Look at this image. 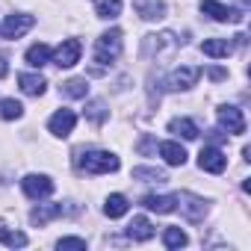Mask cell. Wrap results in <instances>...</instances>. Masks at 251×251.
I'll list each match as a JSON object with an SVG mask.
<instances>
[{
	"instance_id": "cell-1",
	"label": "cell",
	"mask_w": 251,
	"mask_h": 251,
	"mask_svg": "<svg viewBox=\"0 0 251 251\" xmlns=\"http://www.w3.org/2000/svg\"><path fill=\"white\" fill-rule=\"evenodd\" d=\"M74 166L86 175H109V172H118V157L109 154V151H77L74 154Z\"/></svg>"
},
{
	"instance_id": "cell-2",
	"label": "cell",
	"mask_w": 251,
	"mask_h": 251,
	"mask_svg": "<svg viewBox=\"0 0 251 251\" xmlns=\"http://www.w3.org/2000/svg\"><path fill=\"white\" fill-rule=\"evenodd\" d=\"M121 53V30H106L98 42H95V62L98 65H109L115 62Z\"/></svg>"
},
{
	"instance_id": "cell-3",
	"label": "cell",
	"mask_w": 251,
	"mask_h": 251,
	"mask_svg": "<svg viewBox=\"0 0 251 251\" xmlns=\"http://www.w3.org/2000/svg\"><path fill=\"white\" fill-rule=\"evenodd\" d=\"M80 53H83V45H80L77 39H65V42L50 53V59H53L59 68H71V65L80 62Z\"/></svg>"
},
{
	"instance_id": "cell-4",
	"label": "cell",
	"mask_w": 251,
	"mask_h": 251,
	"mask_svg": "<svg viewBox=\"0 0 251 251\" xmlns=\"http://www.w3.org/2000/svg\"><path fill=\"white\" fill-rule=\"evenodd\" d=\"M21 189H24L27 198L39 201V198H48V195L53 192V180H50L48 175H27V177L21 180Z\"/></svg>"
},
{
	"instance_id": "cell-5",
	"label": "cell",
	"mask_w": 251,
	"mask_h": 251,
	"mask_svg": "<svg viewBox=\"0 0 251 251\" xmlns=\"http://www.w3.org/2000/svg\"><path fill=\"white\" fill-rule=\"evenodd\" d=\"M33 24H36V18H33V15H24V12L6 15V21H3V27H0V33H3V39H21L27 30H33Z\"/></svg>"
},
{
	"instance_id": "cell-6",
	"label": "cell",
	"mask_w": 251,
	"mask_h": 251,
	"mask_svg": "<svg viewBox=\"0 0 251 251\" xmlns=\"http://www.w3.org/2000/svg\"><path fill=\"white\" fill-rule=\"evenodd\" d=\"M198 166H201L204 172H210V175H222L225 166H227V157L222 154V148L207 145V148H201V154H198Z\"/></svg>"
},
{
	"instance_id": "cell-7",
	"label": "cell",
	"mask_w": 251,
	"mask_h": 251,
	"mask_svg": "<svg viewBox=\"0 0 251 251\" xmlns=\"http://www.w3.org/2000/svg\"><path fill=\"white\" fill-rule=\"evenodd\" d=\"M201 12L210 15L213 21H222V24H225V21H230V24H239V21H242V15H239L236 9L219 3V0H201Z\"/></svg>"
},
{
	"instance_id": "cell-8",
	"label": "cell",
	"mask_w": 251,
	"mask_h": 251,
	"mask_svg": "<svg viewBox=\"0 0 251 251\" xmlns=\"http://www.w3.org/2000/svg\"><path fill=\"white\" fill-rule=\"evenodd\" d=\"M74 124H77V115H74L71 109H56V112L50 115V121H48V127H50L53 136L65 139V136L74 130Z\"/></svg>"
},
{
	"instance_id": "cell-9",
	"label": "cell",
	"mask_w": 251,
	"mask_h": 251,
	"mask_svg": "<svg viewBox=\"0 0 251 251\" xmlns=\"http://www.w3.org/2000/svg\"><path fill=\"white\" fill-rule=\"evenodd\" d=\"M219 124L227 130V133H245V115H242V109H236V106H222L219 109Z\"/></svg>"
},
{
	"instance_id": "cell-10",
	"label": "cell",
	"mask_w": 251,
	"mask_h": 251,
	"mask_svg": "<svg viewBox=\"0 0 251 251\" xmlns=\"http://www.w3.org/2000/svg\"><path fill=\"white\" fill-rule=\"evenodd\" d=\"M198 77H201V71H198V68H192V65H183V68H175V71L169 74V89H175V92H183V89H192V86L198 83Z\"/></svg>"
},
{
	"instance_id": "cell-11",
	"label": "cell",
	"mask_w": 251,
	"mask_h": 251,
	"mask_svg": "<svg viewBox=\"0 0 251 251\" xmlns=\"http://www.w3.org/2000/svg\"><path fill=\"white\" fill-rule=\"evenodd\" d=\"M133 9H136L139 18H145V21H160V18H166V3H163V0H133Z\"/></svg>"
},
{
	"instance_id": "cell-12",
	"label": "cell",
	"mask_w": 251,
	"mask_h": 251,
	"mask_svg": "<svg viewBox=\"0 0 251 251\" xmlns=\"http://www.w3.org/2000/svg\"><path fill=\"white\" fill-rule=\"evenodd\" d=\"M175 201L180 204V210H183V213H186V219H192V222H198V219L207 213L204 201H201V198H195V195H189V192H180V195H175Z\"/></svg>"
},
{
	"instance_id": "cell-13",
	"label": "cell",
	"mask_w": 251,
	"mask_h": 251,
	"mask_svg": "<svg viewBox=\"0 0 251 251\" xmlns=\"http://www.w3.org/2000/svg\"><path fill=\"white\" fill-rule=\"evenodd\" d=\"M142 207H148L154 213H175L177 210V201H175V195H145L142 198Z\"/></svg>"
},
{
	"instance_id": "cell-14",
	"label": "cell",
	"mask_w": 251,
	"mask_h": 251,
	"mask_svg": "<svg viewBox=\"0 0 251 251\" xmlns=\"http://www.w3.org/2000/svg\"><path fill=\"white\" fill-rule=\"evenodd\" d=\"M127 236L136 239V242H148V239L154 236V225H151L145 216H136V219L130 222V227H127Z\"/></svg>"
},
{
	"instance_id": "cell-15",
	"label": "cell",
	"mask_w": 251,
	"mask_h": 251,
	"mask_svg": "<svg viewBox=\"0 0 251 251\" xmlns=\"http://www.w3.org/2000/svg\"><path fill=\"white\" fill-rule=\"evenodd\" d=\"M18 83H21V89H24L27 95H33V98L45 95V89H48V80H45L42 74H18Z\"/></svg>"
},
{
	"instance_id": "cell-16",
	"label": "cell",
	"mask_w": 251,
	"mask_h": 251,
	"mask_svg": "<svg viewBox=\"0 0 251 251\" xmlns=\"http://www.w3.org/2000/svg\"><path fill=\"white\" fill-rule=\"evenodd\" d=\"M169 130H172V133H177V136H183V139H189V142H192V139H198V133H201V130H198V124H195L192 118H172Z\"/></svg>"
},
{
	"instance_id": "cell-17",
	"label": "cell",
	"mask_w": 251,
	"mask_h": 251,
	"mask_svg": "<svg viewBox=\"0 0 251 251\" xmlns=\"http://www.w3.org/2000/svg\"><path fill=\"white\" fill-rule=\"evenodd\" d=\"M201 50H204L207 56H213V59L230 56V53H233V42H227V39H207V42L201 45Z\"/></svg>"
},
{
	"instance_id": "cell-18",
	"label": "cell",
	"mask_w": 251,
	"mask_h": 251,
	"mask_svg": "<svg viewBox=\"0 0 251 251\" xmlns=\"http://www.w3.org/2000/svg\"><path fill=\"white\" fill-rule=\"evenodd\" d=\"M160 157H163L169 166H183V163H186V151H183V145H177V142H163V145H160Z\"/></svg>"
},
{
	"instance_id": "cell-19",
	"label": "cell",
	"mask_w": 251,
	"mask_h": 251,
	"mask_svg": "<svg viewBox=\"0 0 251 251\" xmlns=\"http://www.w3.org/2000/svg\"><path fill=\"white\" fill-rule=\"evenodd\" d=\"M56 216H62V204H39V207L30 213V222H33V225H45V222H50V219H56Z\"/></svg>"
},
{
	"instance_id": "cell-20",
	"label": "cell",
	"mask_w": 251,
	"mask_h": 251,
	"mask_svg": "<svg viewBox=\"0 0 251 251\" xmlns=\"http://www.w3.org/2000/svg\"><path fill=\"white\" fill-rule=\"evenodd\" d=\"M103 213L109 216V219H121L124 213H127V198H124V195H109L106 201H103Z\"/></svg>"
},
{
	"instance_id": "cell-21",
	"label": "cell",
	"mask_w": 251,
	"mask_h": 251,
	"mask_svg": "<svg viewBox=\"0 0 251 251\" xmlns=\"http://www.w3.org/2000/svg\"><path fill=\"white\" fill-rule=\"evenodd\" d=\"M62 95H65V98H86V95H89L86 77H71V80H65V83H62Z\"/></svg>"
},
{
	"instance_id": "cell-22",
	"label": "cell",
	"mask_w": 251,
	"mask_h": 251,
	"mask_svg": "<svg viewBox=\"0 0 251 251\" xmlns=\"http://www.w3.org/2000/svg\"><path fill=\"white\" fill-rule=\"evenodd\" d=\"M27 62H30L33 68L48 65V62H50V48H48V45H42V42H39V45H33V48L27 50Z\"/></svg>"
},
{
	"instance_id": "cell-23",
	"label": "cell",
	"mask_w": 251,
	"mask_h": 251,
	"mask_svg": "<svg viewBox=\"0 0 251 251\" xmlns=\"http://www.w3.org/2000/svg\"><path fill=\"white\" fill-rule=\"evenodd\" d=\"M95 12H98V18H103V21H112V18L121 15V0H98Z\"/></svg>"
},
{
	"instance_id": "cell-24",
	"label": "cell",
	"mask_w": 251,
	"mask_h": 251,
	"mask_svg": "<svg viewBox=\"0 0 251 251\" xmlns=\"http://www.w3.org/2000/svg\"><path fill=\"white\" fill-rule=\"evenodd\" d=\"M133 180H145V183H163V180H169V177H166V172H160V169L136 166V169H133Z\"/></svg>"
},
{
	"instance_id": "cell-25",
	"label": "cell",
	"mask_w": 251,
	"mask_h": 251,
	"mask_svg": "<svg viewBox=\"0 0 251 251\" xmlns=\"http://www.w3.org/2000/svg\"><path fill=\"white\" fill-rule=\"evenodd\" d=\"M0 115H3L6 121H15V118H21V115H24V106H21V100H15V98H3V100H0Z\"/></svg>"
},
{
	"instance_id": "cell-26",
	"label": "cell",
	"mask_w": 251,
	"mask_h": 251,
	"mask_svg": "<svg viewBox=\"0 0 251 251\" xmlns=\"http://www.w3.org/2000/svg\"><path fill=\"white\" fill-rule=\"evenodd\" d=\"M163 242H166V248H183L189 239H186V233L180 227H166L163 230Z\"/></svg>"
},
{
	"instance_id": "cell-27",
	"label": "cell",
	"mask_w": 251,
	"mask_h": 251,
	"mask_svg": "<svg viewBox=\"0 0 251 251\" xmlns=\"http://www.w3.org/2000/svg\"><path fill=\"white\" fill-rule=\"evenodd\" d=\"M0 242L9 245V248H24L27 245V233H21V230H0Z\"/></svg>"
},
{
	"instance_id": "cell-28",
	"label": "cell",
	"mask_w": 251,
	"mask_h": 251,
	"mask_svg": "<svg viewBox=\"0 0 251 251\" xmlns=\"http://www.w3.org/2000/svg\"><path fill=\"white\" fill-rule=\"evenodd\" d=\"M56 248H59V251H68V248L83 251V248H86V239H80V236H62V239L56 242Z\"/></svg>"
},
{
	"instance_id": "cell-29",
	"label": "cell",
	"mask_w": 251,
	"mask_h": 251,
	"mask_svg": "<svg viewBox=\"0 0 251 251\" xmlns=\"http://www.w3.org/2000/svg\"><path fill=\"white\" fill-rule=\"evenodd\" d=\"M89 115H92L95 121H103V103H100V100H95V103H92V112H89Z\"/></svg>"
},
{
	"instance_id": "cell-30",
	"label": "cell",
	"mask_w": 251,
	"mask_h": 251,
	"mask_svg": "<svg viewBox=\"0 0 251 251\" xmlns=\"http://www.w3.org/2000/svg\"><path fill=\"white\" fill-rule=\"evenodd\" d=\"M207 77H210V80H225L227 71H225V68H207Z\"/></svg>"
},
{
	"instance_id": "cell-31",
	"label": "cell",
	"mask_w": 251,
	"mask_h": 251,
	"mask_svg": "<svg viewBox=\"0 0 251 251\" xmlns=\"http://www.w3.org/2000/svg\"><path fill=\"white\" fill-rule=\"evenodd\" d=\"M9 74V65H6V59H0V80H3Z\"/></svg>"
}]
</instances>
